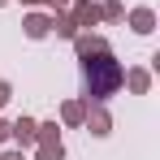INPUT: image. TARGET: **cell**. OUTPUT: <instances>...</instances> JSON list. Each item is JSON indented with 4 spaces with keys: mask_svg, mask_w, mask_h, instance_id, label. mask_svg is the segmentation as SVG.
Here are the masks:
<instances>
[{
    "mask_svg": "<svg viewBox=\"0 0 160 160\" xmlns=\"http://www.w3.org/2000/svg\"><path fill=\"white\" fill-rule=\"evenodd\" d=\"M82 65V100H91V104H108L117 91H121V74H126V65L108 52H91V56H78Z\"/></svg>",
    "mask_w": 160,
    "mask_h": 160,
    "instance_id": "1",
    "label": "cell"
},
{
    "mask_svg": "<svg viewBox=\"0 0 160 160\" xmlns=\"http://www.w3.org/2000/svg\"><path fill=\"white\" fill-rule=\"evenodd\" d=\"M82 130L91 134V138H108V134H112V112H108V104H91V100H87Z\"/></svg>",
    "mask_w": 160,
    "mask_h": 160,
    "instance_id": "2",
    "label": "cell"
},
{
    "mask_svg": "<svg viewBox=\"0 0 160 160\" xmlns=\"http://www.w3.org/2000/svg\"><path fill=\"white\" fill-rule=\"evenodd\" d=\"M22 35L35 39V43L48 39V35H52V13H48V9H26V13H22Z\"/></svg>",
    "mask_w": 160,
    "mask_h": 160,
    "instance_id": "3",
    "label": "cell"
},
{
    "mask_svg": "<svg viewBox=\"0 0 160 160\" xmlns=\"http://www.w3.org/2000/svg\"><path fill=\"white\" fill-rule=\"evenodd\" d=\"M82 117H87V100H82V95H69V100H61V108H56V121H61V130H82Z\"/></svg>",
    "mask_w": 160,
    "mask_h": 160,
    "instance_id": "4",
    "label": "cell"
},
{
    "mask_svg": "<svg viewBox=\"0 0 160 160\" xmlns=\"http://www.w3.org/2000/svg\"><path fill=\"white\" fill-rule=\"evenodd\" d=\"M121 22H126L134 35H156V9H152V4H134V9H126Z\"/></svg>",
    "mask_w": 160,
    "mask_h": 160,
    "instance_id": "5",
    "label": "cell"
},
{
    "mask_svg": "<svg viewBox=\"0 0 160 160\" xmlns=\"http://www.w3.org/2000/svg\"><path fill=\"white\" fill-rule=\"evenodd\" d=\"M69 18H74L78 30L100 26V0H69Z\"/></svg>",
    "mask_w": 160,
    "mask_h": 160,
    "instance_id": "6",
    "label": "cell"
},
{
    "mask_svg": "<svg viewBox=\"0 0 160 160\" xmlns=\"http://www.w3.org/2000/svg\"><path fill=\"white\" fill-rule=\"evenodd\" d=\"M35 130H39V121H35V117H26V112H22V117H18V121H9V143H13V147H22V152H26V147H35Z\"/></svg>",
    "mask_w": 160,
    "mask_h": 160,
    "instance_id": "7",
    "label": "cell"
},
{
    "mask_svg": "<svg viewBox=\"0 0 160 160\" xmlns=\"http://www.w3.org/2000/svg\"><path fill=\"white\" fill-rule=\"evenodd\" d=\"M152 69H147V65H130V69H126V74H121V87H126V91H130V95H152Z\"/></svg>",
    "mask_w": 160,
    "mask_h": 160,
    "instance_id": "8",
    "label": "cell"
},
{
    "mask_svg": "<svg viewBox=\"0 0 160 160\" xmlns=\"http://www.w3.org/2000/svg\"><path fill=\"white\" fill-rule=\"evenodd\" d=\"M69 43H74V56H91V52H108V48H112L104 35H95V30H78Z\"/></svg>",
    "mask_w": 160,
    "mask_h": 160,
    "instance_id": "9",
    "label": "cell"
},
{
    "mask_svg": "<svg viewBox=\"0 0 160 160\" xmlns=\"http://www.w3.org/2000/svg\"><path fill=\"white\" fill-rule=\"evenodd\" d=\"M52 35H56V39H65V43H69V39L78 35V26H74V18H69V9H61V13H52Z\"/></svg>",
    "mask_w": 160,
    "mask_h": 160,
    "instance_id": "10",
    "label": "cell"
},
{
    "mask_svg": "<svg viewBox=\"0 0 160 160\" xmlns=\"http://www.w3.org/2000/svg\"><path fill=\"white\" fill-rule=\"evenodd\" d=\"M126 18V4L121 0H100V26H117Z\"/></svg>",
    "mask_w": 160,
    "mask_h": 160,
    "instance_id": "11",
    "label": "cell"
},
{
    "mask_svg": "<svg viewBox=\"0 0 160 160\" xmlns=\"http://www.w3.org/2000/svg\"><path fill=\"white\" fill-rule=\"evenodd\" d=\"M35 143H61V121H39Z\"/></svg>",
    "mask_w": 160,
    "mask_h": 160,
    "instance_id": "12",
    "label": "cell"
},
{
    "mask_svg": "<svg viewBox=\"0 0 160 160\" xmlns=\"http://www.w3.org/2000/svg\"><path fill=\"white\" fill-rule=\"evenodd\" d=\"M35 160H65V143H35Z\"/></svg>",
    "mask_w": 160,
    "mask_h": 160,
    "instance_id": "13",
    "label": "cell"
},
{
    "mask_svg": "<svg viewBox=\"0 0 160 160\" xmlns=\"http://www.w3.org/2000/svg\"><path fill=\"white\" fill-rule=\"evenodd\" d=\"M0 160H26V152L13 147V143H4V147H0Z\"/></svg>",
    "mask_w": 160,
    "mask_h": 160,
    "instance_id": "14",
    "label": "cell"
},
{
    "mask_svg": "<svg viewBox=\"0 0 160 160\" xmlns=\"http://www.w3.org/2000/svg\"><path fill=\"white\" fill-rule=\"evenodd\" d=\"M9 100H13V82H9V78H0V108L9 104Z\"/></svg>",
    "mask_w": 160,
    "mask_h": 160,
    "instance_id": "15",
    "label": "cell"
},
{
    "mask_svg": "<svg viewBox=\"0 0 160 160\" xmlns=\"http://www.w3.org/2000/svg\"><path fill=\"white\" fill-rule=\"evenodd\" d=\"M43 9L48 13H61V9H69V0H43Z\"/></svg>",
    "mask_w": 160,
    "mask_h": 160,
    "instance_id": "16",
    "label": "cell"
},
{
    "mask_svg": "<svg viewBox=\"0 0 160 160\" xmlns=\"http://www.w3.org/2000/svg\"><path fill=\"white\" fill-rule=\"evenodd\" d=\"M4 143H9V121L0 117V147H4Z\"/></svg>",
    "mask_w": 160,
    "mask_h": 160,
    "instance_id": "17",
    "label": "cell"
},
{
    "mask_svg": "<svg viewBox=\"0 0 160 160\" xmlns=\"http://www.w3.org/2000/svg\"><path fill=\"white\" fill-rule=\"evenodd\" d=\"M22 9H43V0H18Z\"/></svg>",
    "mask_w": 160,
    "mask_h": 160,
    "instance_id": "18",
    "label": "cell"
},
{
    "mask_svg": "<svg viewBox=\"0 0 160 160\" xmlns=\"http://www.w3.org/2000/svg\"><path fill=\"white\" fill-rule=\"evenodd\" d=\"M9 4H13V0H0V9H9Z\"/></svg>",
    "mask_w": 160,
    "mask_h": 160,
    "instance_id": "19",
    "label": "cell"
}]
</instances>
